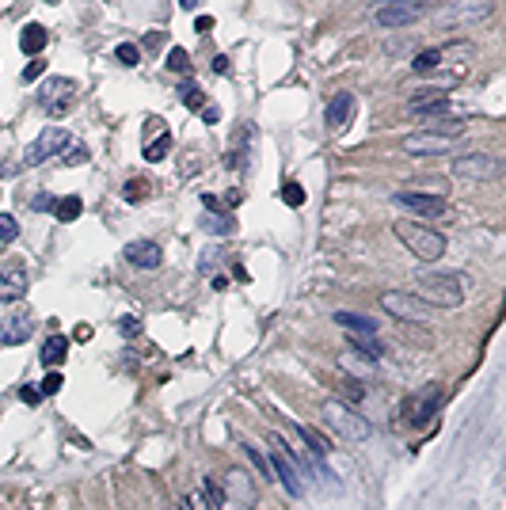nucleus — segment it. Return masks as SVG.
Listing matches in <instances>:
<instances>
[{
    "mask_svg": "<svg viewBox=\"0 0 506 510\" xmlns=\"http://www.w3.org/2000/svg\"><path fill=\"white\" fill-rule=\"evenodd\" d=\"M419 301H426L431 308H457L465 301V274L457 271H423L415 274V290Z\"/></svg>",
    "mask_w": 506,
    "mask_h": 510,
    "instance_id": "f257e3e1",
    "label": "nucleus"
},
{
    "mask_svg": "<svg viewBox=\"0 0 506 510\" xmlns=\"http://www.w3.org/2000/svg\"><path fill=\"white\" fill-rule=\"evenodd\" d=\"M392 232H396V240H400L419 263L446 259V236H442V232H434V229H426V225H415V221H396Z\"/></svg>",
    "mask_w": 506,
    "mask_h": 510,
    "instance_id": "f03ea898",
    "label": "nucleus"
},
{
    "mask_svg": "<svg viewBox=\"0 0 506 510\" xmlns=\"http://www.w3.org/2000/svg\"><path fill=\"white\" fill-rule=\"evenodd\" d=\"M460 137H465V126H460V122L431 126V130H423V134L404 137V152H411V157H446L449 149H457Z\"/></svg>",
    "mask_w": 506,
    "mask_h": 510,
    "instance_id": "7ed1b4c3",
    "label": "nucleus"
},
{
    "mask_svg": "<svg viewBox=\"0 0 506 510\" xmlns=\"http://www.w3.org/2000/svg\"><path fill=\"white\" fill-rule=\"evenodd\" d=\"M324 423L327 430H332L335 438H343V442H366L373 434V427L362 419L354 407H347V404H339V400H324Z\"/></svg>",
    "mask_w": 506,
    "mask_h": 510,
    "instance_id": "20e7f679",
    "label": "nucleus"
},
{
    "mask_svg": "<svg viewBox=\"0 0 506 510\" xmlns=\"http://www.w3.org/2000/svg\"><path fill=\"white\" fill-rule=\"evenodd\" d=\"M449 172L457 175V179H468V183H487V179H499L502 175V164L487 157V152H460L449 164Z\"/></svg>",
    "mask_w": 506,
    "mask_h": 510,
    "instance_id": "39448f33",
    "label": "nucleus"
},
{
    "mask_svg": "<svg viewBox=\"0 0 506 510\" xmlns=\"http://www.w3.org/2000/svg\"><path fill=\"white\" fill-rule=\"evenodd\" d=\"M69 141H73V134H69V130H61V126L42 130V134L35 137V145L23 152V164H19V168H38V164L61 157V152L69 149Z\"/></svg>",
    "mask_w": 506,
    "mask_h": 510,
    "instance_id": "423d86ee",
    "label": "nucleus"
},
{
    "mask_svg": "<svg viewBox=\"0 0 506 510\" xmlns=\"http://www.w3.org/2000/svg\"><path fill=\"white\" fill-rule=\"evenodd\" d=\"M73 99H76V80H69V76H50V80L42 84V92H38V103L50 118L69 115Z\"/></svg>",
    "mask_w": 506,
    "mask_h": 510,
    "instance_id": "0eeeda50",
    "label": "nucleus"
},
{
    "mask_svg": "<svg viewBox=\"0 0 506 510\" xmlns=\"http://www.w3.org/2000/svg\"><path fill=\"white\" fill-rule=\"evenodd\" d=\"M442 400H446V389L442 385H426V389H419L415 396H408V412H404V419H408V427H426L431 419L438 415V407H442Z\"/></svg>",
    "mask_w": 506,
    "mask_h": 510,
    "instance_id": "6e6552de",
    "label": "nucleus"
},
{
    "mask_svg": "<svg viewBox=\"0 0 506 510\" xmlns=\"http://www.w3.org/2000/svg\"><path fill=\"white\" fill-rule=\"evenodd\" d=\"M426 8H431V0H384L377 12H373V19H377L381 27H408Z\"/></svg>",
    "mask_w": 506,
    "mask_h": 510,
    "instance_id": "1a4fd4ad",
    "label": "nucleus"
},
{
    "mask_svg": "<svg viewBox=\"0 0 506 510\" xmlns=\"http://www.w3.org/2000/svg\"><path fill=\"white\" fill-rule=\"evenodd\" d=\"M270 472H274V480H282V487H285V491H290L293 499L305 495L301 461H297L293 449H278V446H274V453H270Z\"/></svg>",
    "mask_w": 506,
    "mask_h": 510,
    "instance_id": "9d476101",
    "label": "nucleus"
},
{
    "mask_svg": "<svg viewBox=\"0 0 506 510\" xmlns=\"http://www.w3.org/2000/svg\"><path fill=\"white\" fill-rule=\"evenodd\" d=\"M381 308L389 316H396V320H426V316H431V305L419 301L411 290H389V293H381Z\"/></svg>",
    "mask_w": 506,
    "mask_h": 510,
    "instance_id": "9b49d317",
    "label": "nucleus"
},
{
    "mask_svg": "<svg viewBox=\"0 0 506 510\" xmlns=\"http://www.w3.org/2000/svg\"><path fill=\"white\" fill-rule=\"evenodd\" d=\"M392 202L408 214H419V217H442L446 214V198L442 194H423V191H396Z\"/></svg>",
    "mask_w": 506,
    "mask_h": 510,
    "instance_id": "f8f14e48",
    "label": "nucleus"
},
{
    "mask_svg": "<svg viewBox=\"0 0 506 510\" xmlns=\"http://www.w3.org/2000/svg\"><path fill=\"white\" fill-rule=\"evenodd\" d=\"M495 12V0H457V4H449L442 16H438V24L442 27H453V24H472V19H487Z\"/></svg>",
    "mask_w": 506,
    "mask_h": 510,
    "instance_id": "ddd939ff",
    "label": "nucleus"
},
{
    "mask_svg": "<svg viewBox=\"0 0 506 510\" xmlns=\"http://www.w3.org/2000/svg\"><path fill=\"white\" fill-rule=\"evenodd\" d=\"M122 255H126L130 267H137V271H157L164 263V251H160L157 240H130L122 248Z\"/></svg>",
    "mask_w": 506,
    "mask_h": 510,
    "instance_id": "4468645a",
    "label": "nucleus"
},
{
    "mask_svg": "<svg viewBox=\"0 0 506 510\" xmlns=\"http://www.w3.org/2000/svg\"><path fill=\"white\" fill-rule=\"evenodd\" d=\"M31 331H35V320L27 313H16L4 320V328H0V347H19V343L31 339Z\"/></svg>",
    "mask_w": 506,
    "mask_h": 510,
    "instance_id": "2eb2a0df",
    "label": "nucleus"
},
{
    "mask_svg": "<svg viewBox=\"0 0 506 510\" xmlns=\"http://www.w3.org/2000/svg\"><path fill=\"white\" fill-rule=\"evenodd\" d=\"M27 293V271L23 267H4L0 271V301L12 305Z\"/></svg>",
    "mask_w": 506,
    "mask_h": 510,
    "instance_id": "dca6fc26",
    "label": "nucleus"
},
{
    "mask_svg": "<svg viewBox=\"0 0 506 510\" xmlns=\"http://www.w3.org/2000/svg\"><path fill=\"white\" fill-rule=\"evenodd\" d=\"M350 115H354V95H350V92H335V95H332V103L324 107V122H327L332 130L347 126V118H350Z\"/></svg>",
    "mask_w": 506,
    "mask_h": 510,
    "instance_id": "f3484780",
    "label": "nucleus"
},
{
    "mask_svg": "<svg viewBox=\"0 0 506 510\" xmlns=\"http://www.w3.org/2000/svg\"><path fill=\"white\" fill-rule=\"evenodd\" d=\"M228 495L240 503V510H251V506H255V487H251V480H248L244 469H233V472H228Z\"/></svg>",
    "mask_w": 506,
    "mask_h": 510,
    "instance_id": "a211bd4d",
    "label": "nucleus"
},
{
    "mask_svg": "<svg viewBox=\"0 0 506 510\" xmlns=\"http://www.w3.org/2000/svg\"><path fill=\"white\" fill-rule=\"evenodd\" d=\"M339 365H343L347 373H354V377H373L377 373V358H369V354H362L354 347H347L343 354H339Z\"/></svg>",
    "mask_w": 506,
    "mask_h": 510,
    "instance_id": "6ab92c4d",
    "label": "nucleus"
},
{
    "mask_svg": "<svg viewBox=\"0 0 506 510\" xmlns=\"http://www.w3.org/2000/svg\"><path fill=\"white\" fill-rule=\"evenodd\" d=\"M46 42H50V31L46 27H42V24H27L23 35H19V50H23L27 58H38V53L46 50Z\"/></svg>",
    "mask_w": 506,
    "mask_h": 510,
    "instance_id": "aec40b11",
    "label": "nucleus"
},
{
    "mask_svg": "<svg viewBox=\"0 0 506 510\" xmlns=\"http://www.w3.org/2000/svg\"><path fill=\"white\" fill-rule=\"evenodd\" d=\"M202 229L210 232V236H233V232H236V217L225 214V209H206V214H202Z\"/></svg>",
    "mask_w": 506,
    "mask_h": 510,
    "instance_id": "412c9836",
    "label": "nucleus"
},
{
    "mask_svg": "<svg viewBox=\"0 0 506 510\" xmlns=\"http://www.w3.org/2000/svg\"><path fill=\"white\" fill-rule=\"evenodd\" d=\"M335 324L347 328L350 335H377V320H369L362 313H335Z\"/></svg>",
    "mask_w": 506,
    "mask_h": 510,
    "instance_id": "4be33fe9",
    "label": "nucleus"
},
{
    "mask_svg": "<svg viewBox=\"0 0 506 510\" xmlns=\"http://www.w3.org/2000/svg\"><path fill=\"white\" fill-rule=\"evenodd\" d=\"M65 358H69V339H65V335H50L46 347H42V365H46V370H58Z\"/></svg>",
    "mask_w": 506,
    "mask_h": 510,
    "instance_id": "5701e85b",
    "label": "nucleus"
},
{
    "mask_svg": "<svg viewBox=\"0 0 506 510\" xmlns=\"http://www.w3.org/2000/svg\"><path fill=\"white\" fill-rule=\"evenodd\" d=\"M80 209H84L80 194H65V198H58V206H53V217L69 225V221H76V217H80Z\"/></svg>",
    "mask_w": 506,
    "mask_h": 510,
    "instance_id": "b1692460",
    "label": "nucleus"
},
{
    "mask_svg": "<svg viewBox=\"0 0 506 510\" xmlns=\"http://www.w3.org/2000/svg\"><path fill=\"white\" fill-rule=\"evenodd\" d=\"M293 434H297V438H305V446H309L312 453H320V457H324L327 449H332V442H327V438L320 434V430H312V427H293Z\"/></svg>",
    "mask_w": 506,
    "mask_h": 510,
    "instance_id": "393cba45",
    "label": "nucleus"
},
{
    "mask_svg": "<svg viewBox=\"0 0 506 510\" xmlns=\"http://www.w3.org/2000/svg\"><path fill=\"white\" fill-rule=\"evenodd\" d=\"M202 491H206V506H210V510H221L225 506V491H221V484H217L214 480V476H206V480H202Z\"/></svg>",
    "mask_w": 506,
    "mask_h": 510,
    "instance_id": "a878e982",
    "label": "nucleus"
},
{
    "mask_svg": "<svg viewBox=\"0 0 506 510\" xmlns=\"http://www.w3.org/2000/svg\"><path fill=\"white\" fill-rule=\"evenodd\" d=\"M438 65H442V50H423V53H415L411 58L415 73H431V69H438Z\"/></svg>",
    "mask_w": 506,
    "mask_h": 510,
    "instance_id": "bb28decb",
    "label": "nucleus"
},
{
    "mask_svg": "<svg viewBox=\"0 0 506 510\" xmlns=\"http://www.w3.org/2000/svg\"><path fill=\"white\" fill-rule=\"evenodd\" d=\"M164 61H168V73H191V53H186L183 46H172Z\"/></svg>",
    "mask_w": 506,
    "mask_h": 510,
    "instance_id": "cd10ccee",
    "label": "nucleus"
},
{
    "mask_svg": "<svg viewBox=\"0 0 506 510\" xmlns=\"http://www.w3.org/2000/svg\"><path fill=\"white\" fill-rule=\"evenodd\" d=\"M168 149H172V134H164V137H157V141H149V145H145V160H149V164H157V160L168 157Z\"/></svg>",
    "mask_w": 506,
    "mask_h": 510,
    "instance_id": "c85d7f7f",
    "label": "nucleus"
},
{
    "mask_svg": "<svg viewBox=\"0 0 506 510\" xmlns=\"http://www.w3.org/2000/svg\"><path fill=\"white\" fill-rule=\"evenodd\" d=\"M240 449H244L248 457H251V464H255V469H259V476H263V480H274V472H270V461L263 457V453H259L255 446H251V442H244V446H240Z\"/></svg>",
    "mask_w": 506,
    "mask_h": 510,
    "instance_id": "c756f323",
    "label": "nucleus"
},
{
    "mask_svg": "<svg viewBox=\"0 0 506 510\" xmlns=\"http://www.w3.org/2000/svg\"><path fill=\"white\" fill-rule=\"evenodd\" d=\"M179 99H183V103L191 107V110H202V103H206V95L198 92V88H194L191 80H183V84H179Z\"/></svg>",
    "mask_w": 506,
    "mask_h": 510,
    "instance_id": "7c9ffc66",
    "label": "nucleus"
},
{
    "mask_svg": "<svg viewBox=\"0 0 506 510\" xmlns=\"http://www.w3.org/2000/svg\"><path fill=\"white\" fill-rule=\"evenodd\" d=\"M449 110V95H438V99H431V103H419V107H411V115H446Z\"/></svg>",
    "mask_w": 506,
    "mask_h": 510,
    "instance_id": "2f4dec72",
    "label": "nucleus"
},
{
    "mask_svg": "<svg viewBox=\"0 0 506 510\" xmlns=\"http://www.w3.org/2000/svg\"><path fill=\"white\" fill-rule=\"evenodd\" d=\"M350 347L362 350V354H369V358H381V343L373 339V335H354V339H350Z\"/></svg>",
    "mask_w": 506,
    "mask_h": 510,
    "instance_id": "473e14b6",
    "label": "nucleus"
},
{
    "mask_svg": "<svg viewBox=\"0 0 506 510\" xmlns=\"http://www.w3.org/2000/svg\"><path fill=\"white\" fill-rule=\"evenodd\" d=\"M145 194H149V183H145V179H130V183L122 187V198H126V202H141Z\"/></svg>",
    "mask_w": 506,
    "mask_h": 510,
    "instance_id": "72a5a7b5",
    "label": "nucleus"
},
{
    "mask_svg": "<svg viewBox=\"0 0 506 510\" xmlns=\"http://www.w3.org/2000/svg\"><path fill=\"white\" fill-rule=\"evenodd\" d=\"M16 236H19V221H16L12 214H0V240L12 244Z\"/></svg>",
    "mask_w": 506,
    "mask_h": 510,
    "instance_id": "f704fd0d",
    "label": "nucleus"
},
{
    "mask_svg": "<svg viewBox=\"0 0 506 510\" xmlns=\"http://www.w3.org/2000/svg\"><path fill=\"white\" fill-rule=\"evenodd\" d=\"M282 202L285 206H305V187L301 183H285L282 187Z\"/></svg>",
    "mask_w": 506,
    "mask_h": 510,
    "instance_id": "c9c22d12",
    "label": "nucleus"
},
{
    "mask_svg": "<svg viewBox=\"0 0 506 510\" xmlns=\"http://www.w3.org/2000/svg\"><path fill=\"white\" fill-rule=\"evenodd\" d=\"M38 392H42V396H58V392H61V373H58V370H50L46 377H42Z\"/></svg>",
    "mask_w": 506,
    "mask_h": 510,
    "instance_id": "e433bc0d",
    "label": "nucleus"
},
{
    "mask_svg": "<svg viewBox=\"0 0 506 510\" xmlns=\"http://www.w3.org/2000/svg\"><path fill=\"white\" fill-rule=\"evenodd\" d=\"M115 58L122 61V65H137V61H141V50L134 46V42H122V46L115 50Z\"/></svg>",
    "mask_w": 506,
    "mask_h": 510,
    "instance_id": "4c0bfd02",
    "label": "nucleus"
},
{
    "mask_svg": "<svg viewBox=\"0 0 506 510\" xmlns=\"http://www.w3.org/2000/svg\"><path fill=\"white\" fill-rule=\"evenodd\" d=\"M84 160H88V149H84V145H73V149L61 152V164H65V168H76V164H84Z\"/></svg>",
    "mask_w": 506,
    "mask_h": 510,
    "instance_id": "58836bf2",
    "label": "nucleus"
},
{
    "mask_svg": "<svg viewBox=\"0 0 506 510\" xmlns=\"http://www.w3.org/2000/svg\"><path fill=\"white\" fill-rule=\"evenodd\" d=\"M118 331H122L126 339H134V335H141V320L137 316H122L118 320Z\"/></svg>",
    "mask_w": 506,
    "mask_h": 510,
    "instance_id": "ea45409f",
    "label": "nucleus"
},
{
    "mask_svg": "<svg viewBox=\"0 0 506 510\" xmlns=\"http://www.w3.org/2000/svg\"><path fill=\"white\" fill-rule=\"evenodd\" d=\"M42 73H46V65H42L38 58H31V61H27V69H23V84H35Z\"/></svg>",
    "mask_w": 506,
    "mask_h": 510,
    "instance_id": "a19ab883",
    "label": "nucleus"
},
{
    "mask_svg": "<svg viewBox=\"0 0 506 510\" xmlns=\"http://www.w3.org/2000/svg\"><path fill=\"white\" fill-rule=\"evenodd\" d=\"M141 42H145V53H157L160 46H164V42H168V38H164L160 35V31H152V35H145V38H141Z\"/></svg>",
    "mask_w": 506,
    "mask_h": 510,
    "instance_id": "79ce46f5",
    "label": "nucleus"
},
{
    "mask_svg": "<svg viewBox=\"0 0 506 510\" xmlns=\"http://www.w3.org/2000/svg\"><path fill=\"white\" fill-rule=\"evenodd\" d=\"M19 396H23V404H31V407H35V404L42 400V392L35 389V385H23V389H19Z\"/></svg>",
    "mask_w": 506,
    "mask_h": 510,
    "instance_id": "37998d69",
    "label": "nucleus"
},
{
    "mask_svg": "<svg viewBox=\"0 0 506 510\" xmlns=\"http://www.w3.org/2000/svg\"><path fill=\"white\" fill-rule=\"evenodd\" d=\"M31 206H35L38 214H42V209H53V206H58V198H46V194H38V198H31Z\"/></svg>",
    "mask_w": 506,
    "mask_h": 510,
    "instance_id": "c03bdc74",
    "label": "nucleus"
},
{
    "mask_svg": "<svg viewBox=\"0 0 506 510\" xmlns=\"http://www.w3.org/2000/svg\"><path fill=\"white\" fill-rule=\"evenodd\" d=\"M194 31H198V35H206V31H214V16H198V19H194Z\"/></svg>",
    "mask_w": 506,
    "mask_h": 510,
    "instance_id": "a18cd8bd",
    "label": "nucleus"
},
{
    "mask_svg": "<svg viewBox=\"0 0 506 510\" xmlns=\"http://www.w3.org/2000/svg\"><path fill=\"white\" fill-rule=\"evenodd\" d=\"M198 115H202L206 122H210V126H214V122H221V110H217V107H202Z\"/></svg>",
    "mask_w": 506,
    "mask_h": 510,
    "instance_id": "49530a36",
    "label": "nucleus"
},
{
    "mask_svg": "<svg viewBox=\"0 0 506 510\" xmlns=\"http://www.w3.org/2000/svg\"><path fill=\"white\" fill-rule=\"evenodd\" d=\"M214 73H228V58H225V53H217V58H214Z\"/></svg>",
    "mask_w": 506,
    "mask_h": 510,
    "instance_id": "de8ad7c7",
    "label": "nucleus"
},
{
    "mask_svg": "<svg viewBox=\"0 0 506 510\" xmlns=\"http://www.w3.org/2000/svg\"><path fill=\"white\" fill-rule=\"evenodd\" d=\"M202 206H206V209H221V202H217L214 194H202Z\"/></svg>",
    "mask_w": 506,
    "mask_h": 510,
    "instance_id": "09e8293b",
    "label": "nucleus"
},
{
    "mask_svg": "<svg viewBox=\"0 0 506 510\" xmlns=\"http://www.w3.org/2000/svg\"><path fill=\"white\" fill-rule=\"evenodd\" d=\"M347 392L354 396V400H362V385H358V381H347Z\"/></svg>",
    "mask_w": 506,
    "mask_h": 510,
    "instance_id": "8fccbe9b",
    "label": "nucleus"
},
{
    "mask_svg": "<svg viewBox=\"0 0 506 510\" xmlns=\"http://www.w3.org/2000/svg\"><path fill=\"white\" fill-rule=\"evenodd\" d=\"M225 206H228V209L240 206V191H228V194H225Z\"/></svg>",
    "mask_w": 506,
    "mask_h": 510,
    "instance_id": "3c124183",
    "label": "nucleus"
},
{
    "mask_svg": "<svg viewBox=\"0 0 506 510\" xmlns=\"http://www.w3.org/2000/svg\"><path fill=\"white\" fill-rule=\"evenodd\" d=\"M179 4H183V8H198V0H179Z\"/></svg>",
    "mask_w": 506,
    "mask_h": 510,
    "instance_id": "603ef678",
    "label": "nucleus"
},
{
    "mask_svg": "<svg viewBox=\"0 0 506 510\" xmlns=\"http://www.w3.org/2000/svg\"><path fill=\"white\" fill-rule=\"evenodd\" d=\"M46 4H58V0H46Z\"/></svg>",
    "mask_w": 506,
    "mask_h": 510,
    "instance_id": "864d4df0",
    "label": "nucleus"
}]
</instances>
